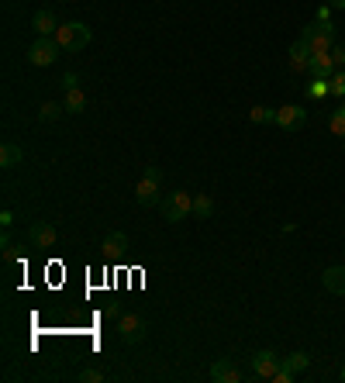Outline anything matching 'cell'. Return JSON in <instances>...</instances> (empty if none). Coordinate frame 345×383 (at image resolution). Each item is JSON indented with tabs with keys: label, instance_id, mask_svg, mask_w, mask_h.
I'll list each match as a JSON object with an SVG mask.
<instances>
[{
	"label": "cell",
	"instance_id": "obj_22",
	"mask_svg": "<svg viewBox=\"0 0 345 383\" xmlns=\"http://www.w3.org/2000/svg\"><path fill=\"white\" fill-rule=\"evenodd\" d=\"M63 111H66V107H59V104H42V111H39V121H56Z\"/></svg>",
	"mask_w": 345,
	"mask_h": 383
},
{
	"label": "cell",
	"instance_id": "obj_30",
	"mask_svg": "<svg viewBox=\"0 0 345 383\" xmlns=\"http://www.w3.org/2000/svg\"><path fill=\"white\" fill-rule=\"evenodd\" d=\"M0 249H4V252H8V249H14V238H11L8 231H4V235H0Z\"/></svg>",
	"mask_w": 345,
	"mask_h": 383
},
{
	"label": "cell",
	"instance_id": "obj_20",
	"mask_svg": "<svg viewBox=\"0 0 345 383\" xmlns=\"http://www.w3.org/2000/svg\"><path fill=\"white\" fill-rule=\"evenodd\" d=\"M324 94H331V80H324V76H314V83H311V97H314V101H321Z\"/></svg>",
	"mask_w": 345,
	"mask_h": 383
},
{
	"label": "cell",
	"instance_id": "obj_28",
	"mask_svg": "<svg viewBox=\"0 0 345 383\" xmlns=\"http://www.w3.org/2000/svg\"><path fill=\"white\" fill-rule=\"evenodd\" d=\"M0 225H4V228H11V225H14V211H11V207L0 211Z\"/></svg>",
	"mask_w": 345,
	"mask_h": 383
},
{
	"label": "cell",
	"instance_id": "obj_18",
	"mask_svg": "<svg viewBox=\"0 0 345 383\" xmlns=\"http://www.w3.org/2000/svg\"><path fill=\"white\" fill-rule=\"evenodd\" d=\"M70 114H83L87 111V97H83V90H66V104H63Z\"/></svg>",
	"mask_w": 345,
	"mask_h": 383
},
{
	"label": "cell",
	"instance_id": "obj_10",
	"mask_svg": "<svg viewBox=\"0 0 345 383\" xmlns=\"http://www.w3.org/2000/svg\"><path fill=\"white\" fill-rule=\"evenodd\" d=\"M211 380H214V383H242V369H238L231 359H214Z\"/></svg>",
	"mask_w": 345,
	"mask_h": 383
},
{
	"label": "cell",
	"instance_id": "obj_3",
	"mask_svg": "<svg viewBox=\"0 0 345 383\" xmlns=\"http://www.w3.org/2000/svg\"><path fill=\"white\" fill-rule=\"evenodd\" d=\"M159 183H163V169H159V166H145V173H142V180H138V187H135V200H138L142 207L159 204Z\"/></svg>",
	"mask_w": 345,
	"mask_h": 383
},
{
	"label": "cell",
	"instance_id": "obj_14",
	"mask_svg": "<svg viewBox=\"0 0 345 383\" xmlns=\"http://www.w3.org/2000/svg\"><path fill=\"white\" fill-rule=\"evenodd\" d=\"M321 283H324L328 293H345V266H331V269H324Z\"/></svg>",
	"mask_w": 345,
	"mask_h": 383
},
{
	"label": "cell",
	"instance_id": "obj_33",
	"mask_svg": "<svg viewBox=\"0 0 345 383\" xmlns=\"http://www.w3.org/2000/svg\"><path fill=\"white\" fill-rule=\"evenodd\" d=\"M338 376H342V380H345V366H342V373H338Z\"/></svg>",
	"mask_w": 345,
	"mask_h": 383
},
{
	"label": "cell",
	"instance_id": "obj_32",
	"mask_svg": "<svg viewBox=\"0 0 345 383\" xmlns=\"http://www.w3.org/2000/svg\"><path fill=\"white\" fill-rule=\"evenodd\" d=\"M328 4H331V8H345V0H328Z\"/></svg>",
	"mask_w": 345,
	"mask_h": 383
},
{
	"label": "cell",
	"instance_id": "obj_6",
	"mask_svg": "<svg viewBox=\"0 0 345 383\" xmlns=\"http://www.w3.org/2000/svg\"><path fill=\"white\" fill-rule=\"evenodd\" d=\"M118 331H121V338H125L128 345H142L145 335H149V321L132 311V314H121V318H118Z\"/></svg>",
	"mask_w": 345,
	"mask_h": 383
},
{
	"label": "cell",
	"instance_id": "obj_15",
	"mask_svg": "<svg viewBox=\"0 0 345 383\" xmlns=\"http://www.w3.org/2000/svg\"><path fill=\"white\" fill-rule=\"evenodd\" d=\"M21 159H25L21 145H14V142H4V145H0V166H4V169H14Z\"/></svg>",
	"mask_w": 345,
	"mask_h": 383
},
{
	"label": "cell",
	"instance_id": "obj_24",
	"mask_svg": "<svg viewBox=\"0 0 345 383\" xmlns=\"http://www.w3.org/2000/svg\"><path fill=\"white\" fill-rule=\"evenodd\" d=\"M331 94H335V97H345V70H335V76H331Z\"/></svg>",
	"mask_w": 345,
	"mask_h": 383
},
{
	"label": "cell",
	"instance_id": "obj_9",
	"mask_svg": "<svg viewBox=\"0 0 345 383\" xmlns=\"http://www.w3.org/2000/svg\"><path fill=\"white\" fill-rule=\"evenodd\" d=\"M56 238H59V235H56V228H52L49 221H39V225L28 228V242H32L35 249H52Z\"/></svg>",
	"mask_w": 345,
	"mask_h": 383
},
{
	"label": "cell",
	"instance_id": "obj_27",
	"mask_svg": "<svg viewBox=\"0 0 345 383\" xmlns=\"http://www.w3.org/2000/svg\"><path fill=\"white\" fill-rule=\"evenodd\" d=\"M331 59H335L338 70H345V45H335V49H331Z\"/></svg>",
	"mask_w": 345,
	"mask_h": 383
},
{
	"label": "cell",
	"instance_id": "obj_11",
	"mask_svg": "<svg viewBox=\"0 0 345 383\" xmlns=\"http://www.w3.org/2000/svg\"><path fill=\"white\" fill-rule=\"evenodd\" d=\"M290 70L293 73H311V49L300 39L290 45Z\"/></svg>",
	"mask_w": 345,
	"mask_h": 383
},
{
	"label": "cell",
	"instance_id": "obj_19",
	"mask_svg": "<svg viewBox=\"0 0 345 383\" xmlns=\"http://www.w3.org/2000/svg\"><path fill=\"white\" fill-rule=\"evenodd\" d=\"M214 214V200L207 194H197L194 197V218H211Z\"/></svg>",
	"mask_w": 345,
	"mask_h": 383
},
{
	"label": "cell",
	"instance_id": "obj_29",
	"mask_svg": "<svg viewBox=\"0 0 345 383\" xmlns=\"http://www.w3.org/2000/svg\"><path fill=\"white\" fill-rule=\"evenodd\" d=\"M331 11H335L331 4H321V8H317V21H331Z\"/></svg>",
	"mask_w": 345,
	"mask_h": 383
},
{
	"label": "cell",
	"instance_id": "obj_23",
	"mask_svg": "<svg viewBox=\"0 0 345 383\" xmlns=\"http://www.w3.org/2000/svg\"><path fill=\"white\" fill-rule=\"evenodd\" d=\"M249 118H252L255 125H266V121H273V118H276V111H269V107H252V111H249Z\"/></svg>",
	"mask_w": 345,
	"mask_h": 383
},
{
	"label": "cell",
	"instance_id": "obj_34",
	"mask_svg": "<svg viewBox=\"0 0 345 383\" xmlns=\"http://www.w3.org/2000/svg\"><path fill=\"white\" fill-rule=\"evenodd\" d=\"M338 111H345V104H342V107H338Z\"/></svg>",
	"mask_w": 345,
	"mask_h": 383
},
{
	"label": "cell",
	"instance_id": "obj_16",
	"mask_svg": "<svg viewBox=\"0 0 345 383\" xmlns=\"http://www.w3.org/2000/svg\"><path fill=\"white\" fill-rule=\"evenodd\" d=\"M125 249H128V235L125 231L104 235V256H125Z\"/></svg>",
	"mask_w": 345,
	"mask_h": 383
},
{
	"label": "cell",
	"instance_id": "obj_4",
	"mask_svg": "<svg viewBox=\"0 0 345 383\" xmlns=\"http://www.w3.org/2000/svg\"><path fill=\"white\" fill-rule=\"evenodd\" d=\"M59 56H63V45H59L52 35H49V39L39 35V42L28 49V63H32V66H56Z\"/></svg>",
	"mask_w": 345,
	"mask_h": 383
},
{
	"label": "cell",
	"instance_id": "obj_25",
	"mask_svg": "<svg viewBox=\"0 0 345 383\" xmlns=\"http://www.w3.org/2000/svg\"><path fill=\"white\" fill-rule=\"evenodd\" d=\"M101 380H104L101 369H83V373H80V383H101Z\"/></svg>",
	"mask_w": 345,
	"mask_h": 383
},
{
	"label": "cell",
	"instance_id": "obj_13",
	"mask_svg": "<svg viewBox=\"0 0 345 383\" xmlns=\"http://www.w3.org/2000/svg\"><path fill=\"white\" fill-rule=\"evenodd\" d=\"M335 59H331V52H321V56H311V76H324V80H331L335 76Z\"/></svg>",
	"mask_w": 345,
	"mask_h": 383
},
{
	"label": "cell",
	"instance_id": "obj_21",
	"mask_svg": "<svg viewBox=\"0 0 345 383\" xmlns=\"http://www.w3.org/2000/svg\"><path fill=\"white\" fill-rule=\"evenodd\" d=\"M328 128H331L338 138H345V111H335V114L328 118Z\"/></svg>",
	"mask_w": 345,
	"mask_h": 383
},
{
	"label": "cell",
	"instance_id": "obj_2",
	"mask_svg": "<svg viewBox=\"0 0 345 383\" xmlns=\"http://www.w3.org/2000/svg\"><path fill=\"white\" fill-rule=\"evenodd\" d=\"M59 45H63V52H80V49H87L90 45V28L87 25H80V21H66V25H59L56 28V35H52Z\"/></svg>",
	"mask_w": 345,
	"mask_h": 383
},
{
	"label": "cell",
	"instance_id": "obj_17",
	"mask_svg": "<svg viewBox=\"0 0 345 383\" xmlns=\"http://www.w3.org/2000/svg\"><path fill=\"white\" fill-rule=\"evenodd\" d=\"M280 366H283V369H290V373L297 376V373H304V369L311 366V355H307V352H290Z\"/></svg>",
	"mask_w": 345,
	"mask_h": 383
},
{
	"label": "cell",
	"instance_id": "obj_31",
	"mask_svg": "<svg viewBox=\"0 0 345 383\" xmlns=\"http://www.w3.org/2000/svg\"><path fill=\"white\" fill-rule=\"evenodd\" d=\"M104 314H107V318H121V307H118V304H107Z\"/></svg>",
	"mask_w": 345,
	"mask_h": 383
},
{
	"label": "cell",
	"instance_id": "obj_1",
	"mask_svg": "<svg viewBox=\"0 0 345 383\" xmlns=\"http://www.w3.org/2000/svg\"><path fill=\"white\" fill-rule=\"evenodd\" d=\"M300 42L311 49V56H321V52H331L338 42H335V25L331 21H311L300 28Z\"/></svg>",
	"mask_w": 345,
	"mask_h": 383
},
{
	"label": "cell",
	"instance_id": "obj_12",
	"mask_svg": "<svg viewBox=\"0 0 345 383\" xmlns=\"http://www.w3.org/2000/svg\"><path fill=\"white\" fill-rule=\"evenodd\" d=\"M32 28H35L42 39H49V35H56V28H59V18H56L52 11H35V18H32Z\"/></svg>",
	"mask_w": 345,
	"mask_h": 383
},
{
	"label": "cell",
	"instance_id": "obj_26",
	"mask_svg": "<svg viewBox=\"0 0 345 383\" xmlns=\"http://www.w3.org/2000/svg\"><path fill=\"white\" fill-rule=\"evenodd\" d=\"M59 83H63V90H80V76L76 73H66Z\"/></svg>",
	"mask_w": 345,
	"mask_h": 383
},
{
	"label": "cell",
	"instance_id": "obj_5",
	"mask_svg": "<svg viewBox=\"0 0 345 383\" xmlns=\"http://www.w3.org/2000/svg\"><path fill=\"white\" fill-rule=\"evenodd\" d=\"M187 214H194V197H190L187 190H176V194H169V197L163 200V218H166L169 225L187 221Z\"/></svg>",
	"mask_w": 345,
	"mask_h": 383
},
{
	"label": "cell",
	"instance_id": "obj_8",
	"mask_svg": "<svg viewBox=\"0 0 345 383\" xmlns=\"http://www.w3.org/2000/svg\"><path fill=\"white\" fill-rule=\"evenodd\" d=\"M280 362H283V359H280L276 352L262 349V352H255V355H252V373H255V376H262V380H273V376H276V369H280Z\"/></svg>",
	"mask_w": 345,
	"mask_h": 383
},
{
	"label": "cell",
	"instance_id": "obj_7",
	"mask_svg": "<svg viewBox=\"0 0 345 383\" xmlns=\"http://www.w3.org/2000/svg\"><path fill=\"white\" fill-rule=\"evenodd\" d=\"M304 121H307V111H304V107H293V104H283V107L276 111V118H273V125H280L283 132H297Z\"/></svg>",
	"mask_w": 345,
	"mask_h": 383
}]
</instances>
